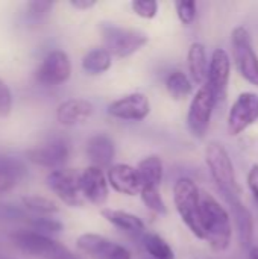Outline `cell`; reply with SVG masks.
Returning a JSON list of instances; mask_svg holds the SVG:
<instances>
[{"instance_id":"1","label":"cell","mask_w":258,"mask_h":259,"mask_svg":"<svg viewBox=\"0 0 258 259\" xmlns=\"http://www.w3.org/2000/svg\"><path fill=\"white\" fill-rule=\"evenodd\" d=\"M202 228L205 241L214 252H225L231 246L233 225L228 211L208 193L201 191Z\"/></svg>"},{"instance_id":"2","label":"cell","mask_w":258,"mask_h":259,"mask_svg":"<svg viewBox=\"0 0 258 259\" xmlns=\"http://www.w3.org/2000/svg\"><path fill=\"white\" fill-rule=\"evenodd\" d=\"M205 162L208 171L228 205L240 202V187L236 179L233 161L227 147L220 141H210L205 147Z\"/></svg>"},{"instance_id":"3","label":"cell","mask_w":258,"mask_h":259,"mask_svg":"<svg viewBox=\"0 0 258 259\" xmlns=\"http://www.w3.org/2000/svg\"><path fill=\"white\" fill-rule=\"evenodd\" d=\"M173 202L181 220L192 231V234L199 240H205L202 228L201 191L190 178H179L175 182Z\"/></svg>"},{"instance_id":"4","label":"cell","mask_w":258,"mask_h":259,"mask_svg":"<svg viewBox=\"0 0 258 259\" xmlns=\"http://www.w3.org/2000/svg\"><path fill=\"white\" fill-rule=\"evenodd\" d=\"M12 244L23 253L38 259H82L61 243L30 229L17 231L11 235Z\"/></svg>"},{"instance_id":"5","label":"cell","mask_w":258,"mask_h":259,"mask_svg":"<svg viewBox=\"0 0 258 259\" xmlns=\"http://www.w3.org/2000/svg\"><path fill=\"white\" fill-rule=\"evenodd\" d=\"M100 35L105 49L117 58H128L137 53L149 41L144 32L138 29L122 27L114 23H102Z\"/></svg>"},{"instance_id":"6","label":"cell","mask_w":258,"mask_h":259,"mask_svg":"<svg viewBox=\"0 0 258 259\" xmlns=\"http://www.w3.org/2000/svg\"><path fill=\"white\" fill-rule=\"evenodd\" d=\"M231 44L234 62L240 76L258 87V55L255 53L249 30L243 26L234 27L231 32Z\"/></svg>"},{"instance_id":"7","label":"cell","mask_w":258,"mask_h":259,"mask_svg":"<svg viewBox=\"0 0 258 259\" xmlns=\"http://www.w3.org/2000/svg\"><path fill=\"white\" fill-rule=\"evenodd\" d=\"M217 105L216 97L210 87L205 83L202 85L192 99L189 114H187V126L193 137L204 138L211 121V115L214 106Z\"/></svg>"},{"instance_id":"8","label":"cell","mask_w":258,"mask_h":259,"mask_svg":"<svg viewBox=\"0 0 258 259\" xmlns=\"http://www.w3.org/2000/svg\"><path fill=\"white\" fill-rule=\"evenodd\" d=\"M46 182L47 187L67 206L79 208L84 205V196L81 191V171L75 168L53 170L47 175Z\"/></svg>"},{"instance_id":"9","label":"cell","mask_w":258,"mask_h":259,"mask_svg":"<svg viewBox=\"0 0 258 259\" xmlns=\"http://www.w3.org/2000/svg\"><path fill=\"white\" fill-rule=\"evenodd\" d=\"M228 132L233 137L240 135L249 126L258 121V94L242 93L228 112Z\"/></svg>"},{"instance_id":"10","label":"cell","mask_w":258,"mask_h":259,"mask_svg":"<svg viewBox=\"0 0 258 259\" xmlns=\"http://www.w3.org/2000/svg\"><path fill=\"white\" fill-rule=\"evenodd\" d=\"M71 74V62L65 52L52 50L46 55L35 71V79L46 87L61 85L68 80Z\"/></svg>"},{"instance_id":"11","label":"cell","mask_w":258,"mask_h":259,"mask_svg":"<svg viewBox=\"0 0 258 259\" xmlns=\"http://www.w3.org/2000/svg\"><path fill=\"white\" fill-rule=\"evenodd\" d=\"M26 156L35 165L52 168V171L59 170L68 161L70 144L62 138H53L40 147L27 150Z\"/></svg>"},{"instance_id":"12","label":"cell","mask_w":258,"mask_h":259,"mask_svg":"<svg viewBox=\"0 0 258 259\" xmlns=\"http://www.w3.org/2000/svg\"><path fill=\"white\" fill-rule=\"evenodd\" d=\"M151 112V102L143 93L126 94L108 106V114L125 121H141Z\"/></svg>"},{"instance_id":"13","label":"cell","mask_w":258,"mask_h":259,"mask_svg":"<svg viewBox=\"0 0 258 259\" xmlns=\"http://www.w3.org/2000/svg\"><path fill=\"white\" fill-rule=\"evenodd\" d=\"M76 243L84 253L96 259H132L131 252L126 247L108 240L103 235L84 234Z\"/></svg>"},{"instance_id":"14","label":"cell","mask_w":258,"mask_h":259,"mask_svg":"<svg viewBox=\"0 0 258 259\" xmlns=\"http://www.w3.org/2000/svg\"><path fill=\"white\" fill-rule=\"evenodd\" d=\"M231 74V59L225 49H216L210 59L207 85L213 91L216 102L225 100Z\"/></svg>"},{"instance_id":"15","label":"cell","mask_w":258,"mask_h":259,"mask_svg":"<svg viewBox=\"0 0 258 259\" xmlns=\"http://www.w3.org/2000/svg\"><path fill=\"white\" fill-rule=\"evenodd\" d=\"M108 178L102 171V168L90 165L84 171H81V191L84 199L91 202L93 205L102 206L108 200L109 194Z\"/></svg>"},{"instance_id":"16","label":"cell","mask_w":258,"mask_h":259,"mask_svg":"<svg viewBox=\"0 0 258 259\" xmlns=\"http://www.w3.org/2000/svg\"><path fill=\"white\" fill-rule=\"evenodd\" d=\"M108 184L120 194L135 196L141 193L143 184L137 168L128 164H114L108 168Z\"/></svg>"},{"instance_id":"17","label":"cell","mask_w":258,"mask_h":259,"mask_svg":"<svg viewBox=\"0 0 258 259\" xmlns=\"http://www.w3.org/2000/svg\"><path fill=\"white\" fill-rule=\"evenodd\" d=\"M94 106L85 99L64 100L56 109V118L62 126H78L85 123L93 115Z\"/></svg>"},{"instance_id":"18","label":"cell","mask_w":258,"mask_h":259,"mask_svg":"<svg viewBox=\"0 0 258 259\" xmlns=\"http://www.w3.org/2000/svg\"><path fill=\"white\" fill-rule=\"evenodd\" d=\"M85 152L94 167H111L116 156V144L106 134H96L87 141Z\"/></svg>"},{"instance_id":"19","label":"cell","mask_w":258,"mask_h":259,"mask_svg":"<svg viewBox=\"0 0 258 259\" xmlns=\"http://www.w3.org/2000/svg\"><path fill=\"white\" fill-rule=\"evenodd\" d=\"M102 217L111 223L114 228L129 234V235H144V223L140 217L126 212V211H120V209H111V208H105L102 209Z\"/></svg>"},{"instance_id":"20","label":"cell","mask_w":258,"mask_h":259,"mask_svg":"<svg viewBox=\"0 0 258 259\" xmlns=\"http://www.w3.org/2000/svg\"><path fill=\"white\" fill-rule=\"evenodd\" d=\"M189 71L190 77L196 85H205L207 77H208V59H207V52L205 46L202 42H193L189 49Z\"/></svg>"},{"instance_id":"21","label":"cell","mask_w":258,"mask_h":259,"mask_svg":"<svg viewBox=\"0 0 258 259\" xmlns=\"http://www.w3.org/2000/svg\"><path fill=\"white\" fill-rule=\"evenodd\" d=\"M231 211H233V217L236 222V228H237V234H239V240L242 243L243 247H249L252 243V237H254V219L251 211L240 202L230 205Z\"/></svg>"},{"instance_id":"22","label":"cell","mask_w":258,"mask_h":259,"mask_svg":"<svg viewBox=\"0 0 258 259\" xmlns=\"http://www.w3.org/2000/svg\"><path fill=\"white\" fill-rule=\"evenodd\" d=\"M137 171L140 175L143 187H157L158 188L161 185L164 168H163V162H161L160 156L149 155V156L143 158L137 165Z\"/></svg>"},{"instance_id":"23","label":"cell","mask_w":258,"mask_h":259,"mask_svg":"<svg viewBox=\"0 0 258 259\" xmlns=\"http://www.w3.org/2000/svg\"><path fill=\"white\" fill-rule=\"evenodd\" d=\"M111 53L105 49V47H100V49H93L90 50L84 59H82V68L85 73L88 74H102L105 71H108L111 68Z\"/></svg>"},{"instance_id":"24","label":"cell","mask_w":258,"mask_h":259,"mask_svg":"<svg viewBox=\"0 0 258 259\" xmlns=\"http://www.w3.org/2000/svg\"><path fill=\"white\" fill-rule=\"evenodd\" d=\"M166 90L173 100H184L192 94L193 85L186 73L175 70L166 77Z\"/></svg>"},{"instance_id":"25","label":"cell","mask_w":258,"mask_h":259,"mask_svg":"<svg viewBox=\"0 0 258 259\" xmlns=\"http://www.w3.org/2000/svg\"><path fill=\"white\" fill-rule=\"evenodd\" d=\"M21 205L29 214H33L36 217H49L59 211L58 205L53 200L40 196H24L21 197Z\"/></svg>"},{"instance_id":"26","label":"cell","mask_w":258,"mask_h":259,"mask_svg":"<svg viewBox=\"0 0 258 259\" xmlns=\"http://www.w3.org/2000/svg\"><path fill=\"white\" fill-rule=\"evenodd\" d=\"M0 176L20 182L27 176V167L20 158L0 153Z\"/></svg>"},{"instance_id":"27","label":"cell","mask_w":258,"mask_h":259,"mask_svg":"<svg viewBox=\"0 0 258 259\" xmlns=\"http://www.w3.org/2000/svg\"><path fill=\"white\" fill-rule=\"evenodd\" d=\"M143 246L154 259H173V250L164 238L157 234H144Z\"/></svg>"},{"instance_id":"28","label":"cell","mask_w":258,"mask_h":259,"mask_svg":"<svg viewBox=\"0 0 258 259\" xmlns=\"http://www.w3.org/2000/svg\"><path fill=\"white\" fill-rule=\"evenodd\" d=\"M52 8H53V2H49V0L27 2L24 8V21L30 26L41 24L50 15Z\"/></svg>"},{"instance_id":"29","label":"cell","mask_w":258,"mask_h":259,"mask_svg":"<svg viewBox=\"0 0 258 259\" xmlns=\"http://www.w3.org/2000/svg\"><path fill=\"white\" fill-rule=\"evenodd\" d=\"M27 226L30 231L36 232V234H41V235H46V237H50V235H55V234H59L62 231V223L59 220H55L52 217H29L26 220Z\"/></svg>"},{"instance_id":"30","label":"cell","mask_w":258,"mask_h":259,"mask_svg":"<svg viewBox=\"0 0 258 259\" xmlns=\"http://www.w3.org/2000/svg\"><path fill=\"white\" fill-rule=\"evenodd\" d=\"M140 197H141V202L144 203V206L148 209H151L152 212H155L158 215L167 214V206H166V203L161 197V193L157 187H143Z\"/></svg>"},{"instance_id":"31","label":"cell","mask_w":258,"mask_h":259,"mask_svg":"<svg viewBox=\"0 0 258 259\" xmlns=\"http://www.w3.org/2000/svg\"><path fill=\"white\" fill-rule=\"evenodd\" d=\"M30 214L23 208L12 203L0 202V223H12V222H26Z\"/></svg>"},{"instance_id":"32","label":"cell","mask_w":258,"mask_h":259,"mask_svg":"<svg viewBox=\"0 0 258 259\" xmlns=\"http://www.w3.org/2000/svg\"><path fill=\"white\" fill-rule=\"evenodd\" d=\"M175 8H176L178 18L184 26L193 24V21L196 20V15H198L196 2H193V0H181V2L175 3Z\"/></svg>"},{"instance_id":"33","label":"cell","mask_w":258,"mask_h":259,"mask_svg":"<svg viewBox=\"0 0 258 259\" xmlns=\"http://www.w3.org/2000/svg\"><path fill=\"white\" fill-rule=\"evenodd\" d=\"M131 8L138 17L146 20L154 18L158 12V3L155 0H134L131 3Z\"/></svg>"},{"instance_id":"34","label":"cell","mask_w":258,"mask_h":259,"mask_svg":"<svg viewBox=\"0 0 258 259\" xmlns=\"http://www.w3.org/2000/svg\"><path fill=\"white\" fill-rule=\"evenodd\" d=\"M12 103H14L12 93L9 87L0 79V117H8L11 114Z\"/></svg>"},{"instance_id":"35","label":"cell","mask_w":258,"mask_h":259,"mask_svg":"<svg viewBox=\"0 0 258 259\" xmlns=\"http://www.w3.org/2000/svg\"><path fill=\"white\" fill-rule=\"evenodd\" d=\"M248 187L254 196V200L258 203V164H254L248 173Z\"/></svg>"},{"instance_id":"36","label":"cell","mask_w":258,"mask_h":259,"mask_svg":"<svg viewBox=\"0 0 258 259\" xmlns=\"http://www.w3.org/2000/svg\"><path fill=\"white\" fill-rule=\"evenodd\" d=\"M18 182L14 181V179H9V178H3L0 176V196L5 194V193H9Z\"/></svg>"},{"instance_id":"37","label":"cell","mask_w":258,"mask_h":259,"mask_svg":"<svg viewBox=\"0 0 258 259\" xmlns=\"http://www.w3.org/2000/svg\"><path fill=\"white\" fill-rule=\"evenodd\" d=\"M70 5L73 8L79 9V11H87V9H90L93 6H96V2L94 0H71Z\"/></svg>"},{"instance_id":"38","label":"cell","mask_w":258,"mask_h":259,"mask_svg":"<svg viewBox=\"0 0 258 259\" xmlns=\"http://www.w3.org/2000/svg\"><path fill=\"white\" fill-rule=\"evenodd\" d=\"M249 259H258V247H254L251 250V258Z\"/></svg>"},{"instance_id":"39","label":"cell","mask_w":258,"mask_h":259,"mask_svg":"<svg viewBox=\"0 0 258 259\" xmlns=\"http://www.w3.org/2000/svg\"><path fill=\"white\" fill-rule=\"evenodd\" d=\"M0 259H15V258H0Z\"/></svg>"},{"instance_id":"40","label":"cell","mask_w":258,"mask_h":259,"mask_svg":"<svg viewBox=\"0 0 258 259\" xmlns=\"http://www.w3.org/2000/svg\"><path fill=\"white\" fill-rule=\"evenodd\" d=\"M152 259H154V258H152Z\"/></svg>"}]
</instances>
